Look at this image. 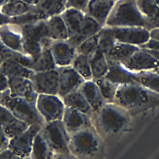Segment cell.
<instances>
[{
	"instance_id": "1",
	"label": "cell",
	"mask_w": 159,
	"mask_h": 159,
	"mask_svg": "<svg viewBox=\"0 0 159 159\" xmlns=\"http://www.w3.org/2000/svg\"><path fill=\"white\" fill-rule=\"evenodd\" d=\"M114 103L126 109L131 115L159 106V94L137 83L118 86Z\"/></svg>"
},
{
	"instance_id": "2",
	"label": "cell",
	"mask_w": 159,
	"mask_h": 159,
	"mask_svg": "<svg viewBox=\"0 0 159 159\" xmlns=\"http://www.w3.org/2000/svg\"><path fill=\"white\" fill-rule=\"evenodd\" d=\"M93 126L102 139L112 137L127 130L131 124L132 115L116 103H105L94 112Z\"/></svg>"
},
{
	"instance_id": "3",
	"label": "cell",
	"mask_w": 159,
	"mask_h": 159,
	"mask_svg": "<svg viewBox=\"0 0 159 159\" xmlns=\"http://www.w3.org/2000/svg\"><path fill=\"white\" fill-rule=\"evenodd\" d=\"M70 153L79 159H104L103 139L94 126L70 135Z\"/></svg>"
},
{
	"instance_id": "4",
	"label": "cell",
	"mask_w": 159,
	"mask_h": 159,
	"mask_svg": "<svg viewBox=\"0 0 159 159\" xmlns=\"http://www.w3.org/2000/svg\"><path fill=\"white\" fill-rule=\"evenodd\" d=\"M110 27H141L154 29L150 21L139 9L137 0H117L106 22Z\"/></svg>"
},
{
	"instance_id": "5",
	"label": "cell",
	"mask_w": 159,
	"mask_h": 159,
	"mask_svg": "<svg viewBox=\"0 0 159 159\" xmlns=\"http://www.w3.org/2000/svg\"><path fill=\"white\" fill-rule=\"evenodd\" d=\"M0 103L7 107L13 116L29 125L39 124L42 126L45 120L39 112L36 104L19 98H12L9 94V89L2 93Z\"/></svg>"
},
{
	"instance_id": "6",
	"label": "cell",
	"mask_w": 159,
	"mask_h": 159,
	"mask_svg": "<svg viewBox=\"0 0 159 159\" xmlns=\"http://www.w3.org/2000/svg\"><path fill=\"white\" fill-rule=\"evenodd\" d=\"M42 130L55 154L71 153L69 148L70 135L62 120L46 122Z\"/></svg>"
},
{
	"instance_id": "7",
	"label": "cell",
	"mask_w": 159,
	"mask_h": 159,
	"mask_svg": "<svg viewBox=\"0 0 159 159\" xmlns=\"http://www.w3.org/2000/svg\"><path fill=\"white\" fill-rule=\"evenodd\" d=\"M37 109L46 122L62 120L65 105L61 97L53 94H38Z\"/></svg>"
},
{
	"instance_id": "8",
	"label": "cell",
	"mask_w": 159,
	"mask_h": 159,
	"mask_svg": "<svg viewBox=\"0 0 159 159\" xmlns=\"http://www.w3.org/2000/svg\"><path fill=\"white\" fill-rule=\"evenodd\" d=\"M107 27L111 34L118 42L139 47L146 43L150 39V30L143 27Z\"/></svg>"
},
{
	"instance_id": "9",
	"label": "cell",
	"mask_w": 159,
	"mask_h": 159,
	"mask_svg": "<svg viewBox=\"0 0 159 159\" xmlns=\"http://www.w3.org/2000/svg\"><path fill=\"white\" fill-rule=\"evenodd\" d=\"M34 89L38 94L58 95L59 91V71L55 69L34 72L31 79Z\"/></svg>"
},
{
	"instance_id": "10",
	"label": "cell",
	"mask_w": 159,
	"mask_h": 159,
	"mask_svg": "<svg viewBox=\"0 0 159 159\" xmlns=\"http://www.w3.org/2000/svg\"><path fill=\"white\" fill-rule=\"evenodd\" d=\"M42 128L39 124L30 125L25 131L9 140L8 149L22 157H30L34 139Z\"/></svg>"
},
{
	"instance_id": "11",
	"label": "cell",
	"mask_w": 159,
	"mask_h": 159,
	"mask_svg": "<svg viewBox=\"0 0 159 159\" xmlns=\"http://www.w3.org/2000/svg\"><path fill=\"white\" fill-rule=\"evenodd\" d=\"M8 79L9 91L11 97L22 98L36 104L38 94L30 79L20 76L9 77Z\"/></svg>"
},
{
	"instance_id": "12",
	"label": "cell",
	"mask_w": 159,
	"mask_h": 159,
	"mask_svg": "<svg viewBox=\"0 0 159 159\" xmlns=\"http://www.w3.org/2000/svg\"><path fill=\"white\" fill-rule=\"evenodd\" d=\"M59 71V91L58 95L63 98L78 90L86 81L70 65L58 67Z\"/></svg>"
},
{
	"instance_id": "13",
	"label": "cell",
	"mask_w": 159,
	"mask_h": 159,
	"mask_svg": "<svg viewBox=\"0 0 159 159\" xmlns=\"http://www.w3.org/2000/svg\"><path fill=\"white\" fill-rule=\"evenodd\" d=\"M62 121L70 135L93 126L91 117L77 109L66 106Z\"/></svg>"
},
{
	"instance_id": "14",
	"label": "cell",
	"mask_w": 159,
	"mask_h": 159,
	"mask_svg": "<svg viewBox=\"0 0 159 159\" xmlns=\"http://www.w3.org/2000/svg\"><path fill=\"white\" fill-rule=\"evenodd\" d=\"M124 65L130 71L135 72L153 71L159 68V62L151 54L140 48Z\"/></svg>"
},
{
	"instance_id": "15",
	"label": "cell",
	"mask_w": 159,
	"mask_h": 159,
	"mask_svg": "<svg viewBox=\"0 0 159 159\" xmlns=\"http://www.w3.org/2000/svg\"><path fill=\"white\" fill-rule=\"evenodd\" d=\"M50 50L57 67L71 65L76 55V49L67 40H53Z\"/></svg>"
},
{
	"instance_id": "16",
	"label": "cell",
	"mask_w": 159,
	"mask_h": 159,
	"mask_svg": "<svg viewBox=\"0 0 159 159\" xmlns=\"http://www.w3.org/2000/svg\"><path fill=\"white\" fill-rule=\"evenodd\" d=\"M102 27L98 21L85 14L78 32L66 40L76 49L83 41L98 34Z\"/></svg>"
},
{
	"instance_id": "17",
	"label": "cell",
	"mask_w": 159,
	"mask_h": 159,
	"mask_svg": "<svg viewBox=\"0 0 159 159\" xmlns=\"http://www.w3.org/2000/svg\"><path fill=\"white\" fill-rule=\"evenodd\" d=\"M115 2L114 0H90L85 14L104 26Z\"/></svg>"
},
{
	"instance_id": "18",
	"label": "cell",
	"mask_w": 159,
	"mask_h": 159,
	"mask_svg": "<svg viewBox=\"0 0 159 159\" xmlns=\"http://www.w3.org/2000/svg\"><path fill=\"white\" fill-rule=\"evenodd\" d=\"M108 71L104 78L118 84H124L135 83L132 71L120 63L107 60Z\"/></svg>"
},
{
	"instance_id": "19",
	"label": "cell",
	"mask_w": 159,
	"mask_h": 159,
	"mask_svg": "<svg viewBox=\"0 0 159 159\" xmlns=\"http://www.w3.org/2000/svg\"><path fill=\"white\" fill-rule=\"evenodd\" d=\"M46 37L52 40H66L69 35L60 15L55 16L45 20Z\"/></svg>"
},
{
	"instance_id": "20",
	"label": "cell",
	"mask_w": 159,
	"mask_h": 159,
	"mask_svg": "<svg viewBox=\"0 0 159 159\" xmlns=\"http://www.w3.org/2000/svg\"><path fill=\"white\" fill-rule=\"evenodd\" d=\"M91 106L94 112L99 110L106 102L94 81L88 80L78 89Z\"/></svg>"
},
{
	"instance_id": "21",
	"label": "cell",
	"mask_w": 159,
	"mask_h": 159,
	"mask_svg": "<svg viewBox=\"0 0 159 159\" xmlns=\"http://www.w3.org/2000/svg\"><path fill=\"white\" fill-rule=\"evenodd\" d=\"M55 155L42 129L34 139L30 158L32 159H53Z\"/></svg>"
},
{
	"instance_id": "22",
	"label": "cell",
	"mask_w": 159,
	"mask_h": 159,
	"mask_svg": "<svg viewBox=\"0 0 159 159\" xmlns=\"http://www.w3.org/2000/svg\"><path fill=\"white\" fill-rule=\"evenodd\" d=\"M139 49H140L139 46L117 42L111 50L104 55L106 60L125 65Z\"/></svg>"
},
{
	"instance_id": "23",
	"label": "cell",
	"mask_w": 159,
	"mask_h": 159,
	"mask_svg": "<svg viewBox=\"0 0 159 159\" xmlns=\"http://www.w3.org/2000/svg\"><path fill=\"white\" fill-rule=\"evenodd\" d=\"M60 16L66 25L70 38L78 32L85 14L74 8H68Z\"/></svg>"
},
{
	"instance_id": "24",
	"label": "cell",
	"mask_w": 159,
	"mask_h": 159,
	"mask_svg": "<svg viewBox=\"0 0 159 159\" xmlns=\"http://www.w3.org/2000/svg\"><path fill=\"white\" fill-rule=\"evenodd\" d=\"M66 0H41L34 10L42 14L45 19L60 15L66 9Z\"/></svg>"
},
{
	"instance_id": "25",
	"label": "cell",
	"mask_w": 159,
	"mask_h": 159,
	"mask_svg": "<svg viewBox=\"0 0 159 159\" xmlns=\"http://www.w3.org/2000/svg\"><path fill=\"white\" fill-rule=\"evenodd\" d=\"M61 98L65 106L77 109L92 118L94 111L79 89L73 91Z\"/></svg>"
},
{
	"instance_id": "26",
	"label": "cell",
	"mask_w": 159,
	"mask_h": 159,
	"mask_svg": "<svg viewBox=\"0 0 159 159\" xmlns=\"http://www.w3.org/2000/svg\"><path fill=\"white\" fill-rule=\"evenodd\" d=\"M18 27L19 29V32L22 39L35 40L41 43L47 38L45 35V20L19 25Z\"/></svg>"
},
{
	"instance_id": "27",
	"label": "cell",
	"mask_w": 159,
	"mask_h": 159,
	"mask_svg": "<svg viewBox=\"0 0 159 159\" xmlns=\"http://www.w3.org/2000/svg\"><path fill=\"white\" fill-rule=\"evenodd\" d=\"M0 70L8 78L14 76L32 79L34 71L27 66L14 61H3L0 64Z\"/></svg>"
},
{
	"instance_id": "28",
	"label": "cell",
	"mask_w": 159,
	"mask_h": 159,
	"mask_svg": "<svg viewBox=\"0 0 159 159\" xmlns=\"http://www.w3.org/2000/svg\"><path fill=\"white\" fill-rule=\"evenodd\" d=\"M22 40L20 33L9 29L7 25L0 27V40L6 47L23 53Z\"/></svg>"
},
{
	"instance_id": "29",
	"label": "cell",
	"mask_w": 159,
	"mask_h": 159,
	"mask_svg": "<svg viewBox=\"0 0 159 159\" xmlns=\"http://www.w3.org/2000/svg\"><path fill=\"white\" fill-rule=\"evenodd\" d=\"M135 83L159 94V73L155 71H132Z\"/></svg>"
},
{
	"instance_id": "30",
	"label": "cell",
	"mask_w": 159,
	"mask_h": 159,
	"mask_svg": "<svg viewBox=\"0 0 159 159\" xmlns=\"http://www.w3.org/2000/svg\"><path fill=\"white\" fill-rule=\"evenodd\" d=\"M57 66L52 54L50 47H43L40 54L32 60L30 69L34 72L55 69Z\"/></svg>"
},
{
	"instance_id": "31",
	"label": "cell",
	"mask_w": 159,
	"mask_h": 159,
	"mask_svg": "<svg viewBox=\"0 0 159 159\" xmlns=\"http://www.w3.org/2000/svg\"><path fill=\"white\" fill-rule=\"evenodd\" d=\"M93 80L104 78L108 71V65L104 54L98 48L89 58Z\"/></svg>"
},
{
	"instance_id": "32",
	"label": "cell",
	"mask_w": 159,
	"mask_h": 159,
	"mask_svg": "<svg viewBox=\"0 0 159 159\" xmlns=\"http://www.w3.org/2000/svg\"><path fill=\"white\" fill-rule=\"evenodd\" d=\"M0 56L1 62L3 61H14L18 62L30 69V66L32 62V59L31 58L23 53L17 52L6 47L2 43L1 40Z\"/></svg>"
},
{
	"instance_id": "33",
	"label": "cell",
	"mask_w": 159,
	"mask_h": 159,
	"mask_svg": "<svg viewBox=\"0 0 159 159\" xmlns=\"http://www.w3.org/2000/svg\"><path fill=\"white\" fill-rule=\"evenodd\" d=\"M137 2L142 13L154 28H159V6L153 0H137Z\"/></svg>"
},
{
	"instance_id": "34",
	"label": "cell",
	"mask_w": 159,
	"mask_h": 159,
	"mask_svg": "<svg viewBox=\"0 0 159 159\" xmlns=\"http://www.w3.org/2000/svg\"><path fill=\"white\" fill-rule=\"evenodd\" d=\"M34 9V6H30L22 0L8 2L1 9V12L9 17H14L25 14Z\"/></svg>"
},
{
	"instance_id": "35",
	"label": "cell",
	"mask_w": 159,
	"mask_h": 159,
	"mask_svg": "<svg viewBox=\"0 0 159 159\" xmlns=\"http://www.w3.org/2000/svg\"><path fill=\"white\" fill-rule=\"evenodd\" d=\"M94 81V80H93ZM106 103L114 102L116 94L119 85L111 81L106 78L94 80Z\"/></svg>"
},
{
	"instance_id": "36",
	"label": "cell",
	"mask_w": 159,
	"mask_h": 159,
	"mask_svg": "<svg viewBox=\"0 0 159 159\" xmlns=\"http://www.w3.org/2000/svg\"><path fill=\"white\" fill-rule=\"evenodd\" d=\"M71 66L86 81L93 80L89 58L88 57L76 53Z\"/></svg>"
},
{
	"instance_id": "37",
	"label": "cell",
	"mask_w": 159,
	"mask_h": 159,
	"mask_svg": "<svg viewBox=\"0 0 159 159\" xmlns=\"http://www.w3.org/2000/svg\"><path fill=\"white\" fill-rule=\"evenodd\" d=\"M99 47L98 48L104 54L109 53L117 43L116 40L109 32L106 25L103 26L98 33Z\"/></svg>"
},
{
	"instance_id": "38",
	"label": "cell",
	"mask_w": 159,
	"mask_h": 159,
	"mask_svg": "<svg viewBox=\"0 0 159 159\" xmlns=\"http://www.w3.org/2000/svg\"><path fill=\"white\" fill-rule=\"evenodd\" d=\"M99 35L98 34L83 41L77 48L76 53H81L90 58L98 50Z\"/></svg>"
},
{
	"instance_id": "39",
	"label": "cell",
	"mask_w": 159,
	"mask_h": 159,
	"mask_svg": "<svg viewBox=\"0 0 159 159\" xmlns=\"http://www.w3.org/2000/svg\"><path fill=\"white\" fill-rule=\"evenodd\" d=\"M29 126L28 124L18 119L2 125L4 132L9 140L25 131Z\"/></svg>"
},
{
	"instance_id": "40",
	"label": "cell",
	"mask_w": 159,
	"mask_h": 159,
	"mask_svg": "<svg viewBox=\"0 0 159 159\" xmlns=\"http://www.w3.org/2000/svg\"><path fill=\"white\" fill-rule=\"evenodd\" d=\"M46 20L44 17L34 10V9L22 15L11 17V24L16 26L28 24L35 22L37 21Z\"/></svg>"
},
{
	"instance_id": "41",
	"label": "cell",
	"mask_w": 159,
	"mask_h": 159,
	"mask_svg": "<svg viewBox=\"0 0 159 159\" xmlns=\"http://www.w3.org/2000/svg\"><path fill=\"white\" fill-rule=\"evenodd\" d=\"M43 47L42 44L37 41L25 39L22 40V51L24 54L29 57L32 60L36 58L42 52Z\"/></svg>"
},
{
	"instance_id": "42",
	"label": "cell",
	"mask_w": 159,
	"mask_h": 159,
	"mask_svg": "<svg viewBox=\"0 0 159 159\" xmlns=\"http://www.w3.org/2000/svg\"><path fill=\"white\" fill-rule=\"evenodd\" d=\"M90 0H66V9L74 8L86 13Z\"/></svg>"
},
{
	"instance_id": "43",
	"label": "cell",
	"mask_w": 159,
	"mask_h": 159,
	"mask_svg": "<svg viewBox=\"0 0 159 159\" xmlns=\"http://www.w3.org/2000/svg\"><path fill=\"white\" fill-rule=\"evenodd\" d=\"M16 119L8 109L0 103V124L4 125Z\"/></svg>"
},
{
	"instance_id": "44",
	"label": "cell",
	"mask_w": 159,
	"mask_h": 159,
	"mask_svg": "<svg viewBox=\"0 0 159 159\" xmlns=\"http://www.w3.org/2000/svg\"><path fill=\"white\" fill-rule=\"evenodd\" d=\"M0 159H32L30 157H22L8 148L2 151L0 153Z\"/></svg>"
},
{
	"instance_id": "45",
	"label": "cell",
	"mask_w": 159,
	"mask_h": 159,
	"mask_svg": "<svg viewBox=\"0 0 159 159\" xmlns=\"http://www.w3.org/2000/svg\"><path fill=\"white\" fill-rule=\"evenodd\" d=\"M9 139L6 136L3 127L0 124V150L3 151L8 148Z\"/></svg>"
},
{
	"instance_id": "46",
	"label": "cell",
	"mask_w": 159,
	"mask_h": 159,
	"mask_svg": "<svg viewBox=\"0 0 159 159\" xmlns=\"http://www.w3.org/2000/svg\"><path fill=\"white\" fill-rule=\"evenodd\" d=\"M140 48L150 49L159 51V41L150 39L146 43L139 46Z\"/></svg>"
},
{
	"instance_id": "47",
	"label": "cell",
	"mask_w": 159,
	"mask_h": 159,
	"mask_svg": "<svg viewBox=\"0 0 159 159\" xmlns=\"http://www.w3.org/2000/svg\"><path fill=\"white\" fill-rule=\"evenodd\" d=\"M9 89L8 77L0 70V93H3Z\"/></svg>"
},
{
	"instance_id": "48",
	"label": "cell",
	"mask_w": 159,
	"mask_h": 159,
	"mask_svg": "<svg viewBox=\"0 0 159 159\" xmlns=\"http://www.w3.org/2000/svg\"><path fill=\"white\" fill-rule=\"evenodd\" d=\"M11 24V17L3 14L0 11V27Z\"/></svg>"
},
{
	"instance_id": "49",
	"label": "cell",
	"mask_w": 159,
	"mask_h": 159,
	"mask_svg": "<svg viewBox=\"0 0 159 159\" xmlns=\"http://www.w3.org/2000/svg\"><path fill=\"white\" fill-rule=\"evenodd\" d=\"M53 159H79L71 153L68 154H55Z\"/></svg>"
},
{
	"instance_id": "50",
	"label": "cell",
	"mask_w": 159,
	"mask_h": 159,
	"mask_svg": "<svg viewBox=\"0 0 159 159\" xmlns=\"http://www.w3.org/2000/svg\"><path fill=\"white\" fill-rule=\"evenodd\" d=\"M150 38L159 41V28H154L150 30Z\"/></svg>"
},
{
	"instance_id": "51",
	"label": "cell",
	"mask_w": 159,
	"mask_h": 159,
	"mask_svg": "<svg viewBox=\"0 0 159 159\" xmlns=\"http://www.w3.org/2000/svg\"><path fill=\"white\" fill-rule=\"evenodd\" d=\"M143 49V48H142ZM150 54H151L158 62H159V51L155 50H150V49H144Z\"/></svg>"
},
{
	"instance_id": "52",
	"label": "cell",
	"mask_w": 159,
	"mask_h": 159,
	"mask_svg": "<svg viewBox=\"0 0 159 159\" xmlns=\"http://www.w3.org/2000/svg\"><path fill=\"white\" fill-rule=\"evenodd\" d=\"M24 2H26L27 4L30 5V6H36L41 0H22Z\"/></svg>"
},
{
	"instance_id": "53",
	"label": "cell",
	"mask_w": 159,
	"mask_h": 159,
	"mask_svg": "<svg viewBox=\"0 0 159 159\" xmlns=\"http://www.w3.org/2000/svg\"><path fill=\"white\" fill-rule=\"evenodd\" d=\"M9 0H0V9L7 2H8Z\"/></svg>"
},
{
	"instance_id": "54",
	"label": "cell",
	"mask_w": 159,
	"mask_h": 159,
	"mask_svg": "<svg viewBox=\"0 0 159 159\" xmlns=\"http://www.w3.org/2000/svg\"><path fill=\"white\" fill-rule=\"evenodd\" d=\"M159 6V0H153Z\"/></svg>"
},
{
	"instance_id": "55",
	"label": "cell",
	"mask_w": 159,
	"mask_h": 159,
	"mask_svg": "<svg viewBox=\"0 0 159 159\" xmlns=\"http://www.w3.org/2000/svg\"><path fill=\"white\" fill-rule=\"evenodd\" d=\"M20 1V0H9V2H13V1Z\"/></svg>"
},
{
	"instance_id": "56",
	"label": "cell",
	"mask_w": 159,
	"mask_h": 159,
	"mask_svg": "<svg viewBox=\"0 0 159 159\" xmlns=\"http://www.w3.org/2000/svg\"><path fill=\"white\" fill-rule=\"evenodd\" d=\"M153 71H156V72H157V73H159V68H158V69H157V70H153Z\"/></svg>"
},
{
	"instance_id": "57",
	"label": "cell",
	"mask_w": 159,
	"mask_h": 159,
	"mask_svg": "<svg viewBox=\"0 0 159 159\" xmlns=\"http://www.w3.org/2000/svg\"><path fill=\"white\" fill-rule=\"evenodd\" d=\"M1 96H2V93H0V101H1Z\"/></svg>"
},
{
	"instance_id": "58",
	"label": "cell",
	"mask_w": 159,
	"mask_h": 159,
	"mask_svg": "<svg viewBox=\"0 0 159 159\" xmlns=\"http://www.w3.org/2000/svg\"><path fill=\"white\" fill-rule=\"evenodd\" d=\"M1 56H0V63H1Z\"/></svg>"
},
{
	"instance_id": "59",
	"label": "cell",
	"mask_w": 159,
	"mask_h": 159,
	"mask_svg": "<svg viewBox=\"0 0 159 159\" xmlns=\"http://www.w3.org/2000/svg\"><path fill=\"white\" fill-rule=\"evenodd\" d=\"M1 152H2V151H1V150H0V153H1Z\"/></svg>"
},
{
	"instance_id": "60",
	"label": "cell",
	"mask_w": 159,
	"mask_h": 159,
	"mask_svg": "<svg viewBox=\"0 0 159 159\" xmlns=\"http://www.w3.org/2000/svg\"><path fill=\"white\" fill-rule=\"evenodd\" d=\"M114 1H117V0H114Z\"/></svg>"
}]
</instances>
